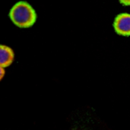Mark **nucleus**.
I'll return each instance as SVG.
<instances>
[{"instance_id":"nucleus-1","label":"nucleus","mask_w":130,"mask_h":130,"mask_svg":"<svg viewBox=\"0 0 130 130\" xmlns=\"http://www.w3.org/2000/svg\"><path fill=\"white\" fill-rule=\"evenodd\" d=\"M9 18L16 26L27 28L35 24L37 13L29 3L21 1L11 8L9 11Z\"/></svg>"},{"instance_id":"nucleus-5","label":"nucleus","mask_w":130,"mask_h":130,"mask_svg":"<svg viewBox=\"0 0 130 130\" xmlns=\"http://www.w3.org/2000/svg\"><path fill=\"white\" fill-rule=\"evenodd\" d=\"M121 3H123L124 5H127V4L130 5V1H124V2L121 1Z\"/></svg>"},{"instance_id":"nucleus-4","label":"nucleus","mask_w":130,"mask_h":130,"mask_svg":"<svg viewBox=\"0 0 130 130\" xmlns=\"http://www.w3.org/2000/svg\"><path fill=\"white\" fill-rule=\"evenodd\" d=\"M5 73V69H4V68H2V66H0V81H1V80H2V78L4 77Z\"/></svg>"},{"instance_id":"nucleus-2","label":"nucleus","mask_w":130,"mask_h":130,"mask_svg":"<svg viewBox=\"0 0 130 130\" xmlns=\"http://www.w3.org/2000/svg\"><path fill=\"white\" fill-rule=\"evenodd\" d=\"M113 27L115 31L122 36H130V14L121 13L114 20Z\"/></svg>"},{"instance_id":"nucleus-3","label":"nucleus","mask_w":130,"mask_h":130,"mask_svg":"<svg viewBox=\"0 0 130 130\" xmlns=\"http://www.w3.org/2000/svg\"><path fill=\"white\" fill-rule=\"evenodd\" d=\"M14 54L11 48L0 45V66L2 68L8 67L14 60Z\"/></svg>"}]
</instances>
